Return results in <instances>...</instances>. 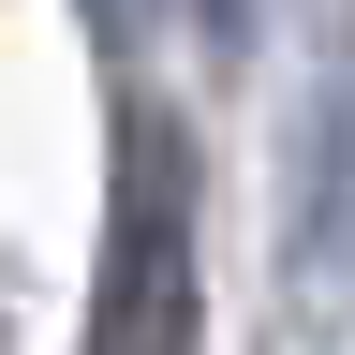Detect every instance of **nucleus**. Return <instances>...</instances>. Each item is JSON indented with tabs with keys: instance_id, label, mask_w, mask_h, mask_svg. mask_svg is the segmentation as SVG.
<instances>
[{
	"instance_id": "1",
	"label": "nucleus",
	"mask_w": 355,
	"mask_h": 355,
	"mask_svg": "<svg viewBox=\"0 0 355 355\" xmlns=\"http://www.w3.org/2000/svg\"><path fill=\"white\" fill-rule=\"evenodd\" d=\"M74 355H207V266H193V133L163 104H119L104 163V266H89Z\"/></svg>"
},
{
	"instance_id": "2",
	"label": "nucleus",
	"mask_w": 355,
	"mask_h": 355,
	"mask_svg": "<svg viewBox=\"0 0 355 355\" xmlns=\"http://www.w3.org/2000/svg\"><path fill=\"white\" fill-rule=\"evenodd\" d=\"M133 15H148V0H89V30H133Z\"/></svg>"
}]
</instances>
